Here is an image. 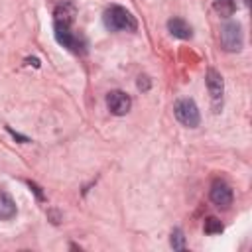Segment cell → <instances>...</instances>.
<instances>
[{
    "mask_svg": "<svg viewBox=\"0 0 252 252\" xmlns=\"http://www.w3.org/2000/svg\"><path fill=\"white\" fill-rule=\"evenodd\" d=\"M102 22L110 32H136L138 30V22L132 16V12H128L124 6H118V4H112L104 10Z\"/></svg>",
    "mask_w": 252,
    "mask_h": 252,
    "instance_id": "obj_1",
    "label": "cell"
},
{
    "mask_svg": "<svg viewBox=\"0 0 252 252\" xmlns=\"http://www.w3.org/2000/svg\"><path fill=\"white\" fill-rule=\"evenodd\" d=\"M173 112H175V118L187 128H197L201 122V114L193 98H179L173 106Z\"/></svg>",
    "mask_w": 252,
    "mask_h": 252,
    "instance_id": "obj_2",
    "label": "cell"
},
{
    "mask_svg": "<svg viewBox=\"0 0 252 252\" xmlns=\"http://www.w3.org/2000/svg\"><path fill=\"white\" fill-rule=\"evenodd\" d=\"M220 43L226 51H240L242 43H244V35H242V28L238 22H228L222 26L220 30Z\"/></svg>",
    "mask_w": 252,
    "mask_h": 252,
    "instance_id": "obj_3",
    "label": "cell"
},
{
    "mask_svg": "<svg viewBox=\"0 0 252 252\" xmlns=\"http://www.w3.org/2000/svg\"><path fill=\"white\" fill-rule=\"evenodd\" d=\"M53 30H55V39H57L59 45H63V47H67V49H71V51H75V53L83 51L85 41H83L79 35H75V33L71 32V26L53 24Z\"/></svg>",
    "mask_w": 252,
    "mask_h": 252,
    "instance_id": "obj_4",
    "label": "cell"
},
{
    "mask_svg": "<svg viewBox=\"0 0 252 252\" xmlns=\"http://www.w3.org/2000/svg\"><path fill=\"white\" fill-rule=\"evenodd\" d=\"M106 106H108V110H110L112 114L124 116V114H128L130 108H132V98H130V94H126L124 91H110V93L106 94Z\"/></svg>",
    "mask_w": 252,
    "mask_h": 252,
    "instance_id": "obj_5",
    "label": "cell"
},
{
    "mask_svg": "<svg viewBox=\"0 0 252 252\" xmlns=\"http://www.w3.org/2000/svg\"><path fill=\"white\" fill-rule=\"evenodd\" d=\"M209 195H211V201L220 209H228L232 205V189L224 181H215L211 185V193Z\"/></svg>",
    "mask_w": 252,
    "mask_h": 252,
    "instance_id": "obj_6",
    "label": "cell"
},
{
    "mask_svg": "<svg viewBox=\"0 0 252 252\" xmlns=\"http://www.w3.org/2000/svg\"><path fill=\"white\" fill-rule=\"evenodd\" d=\"M205 81H207V89H209V94L211 98L217 102L222 98V93H224V81L220 77V73L217 69H207V75H205Z\"/></svg>",
    "mask_w": 252,
    "mask_h": 252,
    "instance_id": "obj_7",
    "label": "cell"
},
{
    "mask_svg": "<svg viewBox=\"0 0 252 252\" xmlns=\"http://www.w3.org/2000/svg\"><path fill=\"white\" fill-rule=\"evenodd\" d=\"M167 30H169V33H171L173 37H177V39H189V37L193 35L191 26H189L183 18H171V20H167Z\"/></svg>",
    "mask_w": 252,
    "mask_h": 252,
    "instance_id": "obj_8",
    "label": "cell"
},
{
    "mask_svg": "<svg viewBox=\"0 0 252 252\" xmlns=\"http://www.w3.org/2000/svg\"><path fill=\"white\" fill-rule=\"evenodd\" d=\"M16 213L18 209H16L14 199L6 191H0V220H10L16 217Z\"/></svg>",
    "mask_w": 252,
    "mask_h": 252,
    "instance_id": "obj_9",
    "label": "cell"
},
{
    "mask_svg": "<svg viewBox=\"0 0 252 252\" xmlns=\"http://www.w3.org/2000/svg\"><path fill=\"white\" fill-rule=\"evenodd\" d=\"M53 16H55V24L71 26L73 20H75V8H73L71 4H67V2H65V4H59V6L55 8Z\"/></svg>",
    "mask_w": 252,
    "mask_h": 252,
    "instance_id": "obj_10",
    "label": "cell"
},
{
    "mask_svg": "<svg viewBox=\"0 0 252 252\" xmlns=\"http://www.w3.org/2000/svg\"><path fill=\"white\" fill-rule=\"evenodd\" d=\"M213 10L220 18H230L238 10V0H213Z\"/></svg>",
    "mask_w": 252,
    "mask_h": 252,
    "instance_id": "obj_11",
    "label": "cell"
},
{
    "mask_svg": "<svg viewBox=\"0 0 252 252\" xmlns=\"http://www.w3.org/2000/svg\"><path fill=\"white\" fill-rule=\"evenodd\" d=\"M169 244H171L173 250H185V236H183V230L181 228H173L171 230Z\"/></svg>",
    "mask_w": 252,
    "mask_h": 252,
    "instance_id": "obj_12",
    "label": "cell"
},
{
    "mask_svg": "<svg viewBox=\"0 0 252 252\" xmlns=\"http://www.w3.org/2000/svg\"><path fill=\"white\" fill-rule=\"evenodd\" d=\"M222 222L217 219V217H209L207 220H205V232L207 234H220L222 232Z\"/></svg>",
    "mask_w": 252,
    "mask_h": 252,
    "instance_id": "obj_13",
    "label": "cell"
},
{
    "mask_svg": "<svg viewBox=\"0 0 252 252\" xmlns=\"http://www.w3.org/2000/svg\"><path fill=\"white\" fill-rule=\"evenodd\" d=\"M138 89L140 91H148L150 89V79L148 77H140L138 79Z\"/></svg>",
    "mask_w": 252,
    "mask_h": 252,
    "instance_id": "obj_14",
    "label": "cell"
},
{
    "mask_svg": "<svg viewBox=\"0 0 252 252\" xmlns=\"http://www.w3.org/2000/svg\"><path fill=\"white\" fill-rule=\"evenodd\" d=\"M8 132H10V134H12V136H14V138H16V140H22V142H30V140H28V138H26V136H20V134H18V132H14V130H12V128H8Z\"/></svg>",
    "mask_w": 252,
    "mask_h": 252,
    "instance_id": "obj_15",
    "label": "cell"
},
{
    "mask_svg": "<svg viewBox=\"0 0 252 252\" xmlns=\"http://www.w3.org/2000/svg\"><path fill=\"white\" fill-rule=\"evenodd\" d=\"M30 187H32V189H33V191H35V195H37V199H39V201H41V199H43V195H41V191H39V187H37V185H35V183H32V181H30Z\"/></svg>",
    "mask_w": 252,
    "mask_h": 252,
    "instance_id": "obj_16",
    "label": "cell"
},
{
    "mask_svg": "<svg viewBox=\"0 0 252 252\" xmlns=\"http://www.w3.org/2000/svg\"><path fill=\"white\" fill-rule=\"evenodd\" d=\"M244 4H250V0H244Z\"/></svg>",
    "mask_w": 252,
    "mask_h": 252,
    "instance_id": "obj_17",
    "label": "cell"
}]
</instances>
